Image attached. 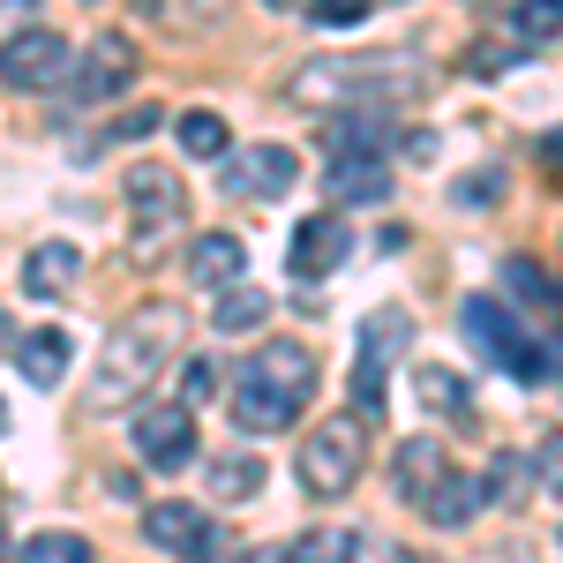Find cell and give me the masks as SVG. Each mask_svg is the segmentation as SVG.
<instances>
[{
  "mask_svg": "<svg viewBox=\"0 0 563 563\" xmlns=\"http://www.w3.org/2000/svg\"><path fill=\"white\" fill-rule=\"evenodd\" d=\"M316 398V353L301 339H271L249 353V368L233 376V429L249 435H278L294 429Z\"/></svg>",
  "mask_w": 563,
  "mask_h": 563,
  "instance_id": "6da1fadb",
  "label": "cell"
},
{
  "mask_svg": "<svg viewBox=\"0 0 563 563\" xmlns=\"http://www.w3.org/2000/svg\"><path fill=\"white\" fill-rule=\"evenodd\" d=\"M429 90V68L413 60V53H346V60H301L294 76H286V98L294 106H361V98H421Z\"/></svg>",
  "mask_w": 563,
  "mask_h": 563,
  "instance_id": "7a4b0ae2",
  "label": "cell"
},
{
  "mask_svg": "<svg viewBox=\"0 0 563 563\" xmlns=\"http://www.w3.org/2000/svg\"><path fill=\"white\" fill-rule=\"evenodd\" d=\"M180 346V308H135L129 323L98 346V384H90V406L106 413V406H129L143 384H158V368L174 361Z\"/></svg>",
  "mask_w": 563,
  "mask_h": 563,
  "instance_id": "3957f363",
  "label": "cell"
},
{
  "mask_svg": "<svg viewBox=\"0 0 563 563\" xmlns=\"http://www.w3.org/2000/svg\"><path fill=\"white\" fill-rule=\"evenodd\" d=\"M459 323H466V339H474V346L488 353L504 376L541 384V368H549V361H541V346H533V331H526V323L496 301V294H466V301H459Z\"/></svg>",
  "mask_w": 563,
  "mask_h": 563,
  "instance_id": "277c9868",
  "label": "cell"
},
{
  "mask_svg": "<svg viewBox=\"0 0 563 563\" xmlns=\"http://www.w3.org/2000/svg\"><path fill=\"white\" fill-rule=\"evenodd\" d=\"M361 459H368L361 421H323V429L301 443V459H294V466H301L308 496H323V504H331V496H346L353 481H361Z\"/></svg>",
  "mask_w": 563,
  "mask_h": 563,
  "instance_id": "5b68a950",
  "label": "cell"
},
{
  "mask_svg": "<svg viewBox=\"0 0 563 563\" xmlns=\"http://www.w3.org/2000/svg\"><path fill=\"white\" fill-rule=\"evenodd\" d=\"M294 180H301V158L286 143H249V151H225L218 158V188L241 196V203H278Z\"/></svg>",
  "mask_w": 563,
  "mask_h": 563,
  "instance_id": "8992f818",
  "label": "cell"
},
{
  "mask_svg": "<svg viewBox=\"0 0 563 563\" xmlns=\"http://www.w3.org/2000/svg\"><path fill=\"white\" fill-rule=\"evenodd\" d=\"M406 346H413V316H406V308H376V316L361 323V368H353V398H361L368 413L384 406V368H390Z\"/></svg>",
  "mask_w": 563,
  "mask_h": 563,
  "instance_id": "52a82bcc",
  "label": "cell"
},
{
  "mask_svg": "<svg viewBox=\"0 0 563 563\" xmlns=\"http://www.w3.org/2000/svg\"><path fill=\"white\" fill-rule=\"evenodd\" d=\"M135 451H143V466H158V474L196 466V413H188L180 398L143 406V413H135Z\"/></svg>",
  "mask_w": 563,
  "mask_h": 563,
  "instance_id": "ba28073f",
  "label": "cell"
},
{
  "mask_svg": "<svg viewBox=\"0 0 563 563\" xmlns=\"http://www.w3.org/2000/svg\"><path fill=\"white\" fill-rule=\"evenodd\" d=\"M60 68H68V38H60V31H45V23L15 31V38H0V84L53 90V84H60Z\"/></svg>",
  "mask_w": 563,
  "mask_h": 563,
  "instance_id": "9c48e42d",
  "label": "cell"
},
{
  "mask_svg": "<svg viewBox=\"0 0 563 563\" xmlns=\"http://www.w3.org/2000/svg\"><path fill=\"white\" fill-rule=\"evenodd\" d=\"M143 533L180 563H218V526L196 511V504H151L143 511Z\"/></svg>",
  "mask_w": 563,
  "mask_h": 563,
  "instance_id": "30bf717a",
  "label": "cell"
},
{
  "mask_svg": "<svg viewBox=\"0 0 563 563\" xmlns=\"http://www.w3.org/2000/svg\"><path fill=\"white\" fill-rule=\"evenodd\" d=\"M353 256V233H346V211H316L294 225V249H286V263H294V278H331L339 263Z\"/></svg>",
  "mask_w": 563,
  "mask_h": 563,
  "instance_id": "8fae6325",
  "label": "cell"
},
{
  "mask_svg": "<svg viewBox=\"0 0 563 563\" xmlns=\"http://www.w3.org/2000/svg\"><path fill=\"white\" fill-rule=\"evenodd\" d=\"M180 211H188V196H180L174 166H129V218H135L143 241L166 233V225H180Z\"/></svg>",
  "mask_w": 563,
  "mask_h": 563,
  "instance_id": "7c38bea8",
  "label": "cell"
},
{
  "mask_svg": "<svg viewBox=\"0 0 563 563\" xmlns=\"http://www.w3.org/2000/svg\"><path fill=\"white\" fill-rule=\"evenodd\" d=\"M129 84H135V45L121 38V31L90 38L84 68H76V98H84V106H98V98H121Z\"/></svg>",
  "mask_w": 563,
  "mask_h": 563,
  "instance_id": "4fadbf2b",
  "label": "cell"
},
{
  "mask_svg": "<svg viewBox=\"0 0 563 563\" xmlns=\"http://www.w3.org/2000/svg\"><path fill=\"white\" fill-rule=\"evenodd\" d=\"M76 286H84V256H76L68 241H45V249H31V263H23V294L60 301V294H76Z\"/></svg>",
  "mask_w": 563,
  "mask_h": 563,
  "instance_id": "5bb4252c",
  "label": "cell"
},
{
  "mask_svg": "<svg viewBox=\"0 0 563 563\" xmlns=\"http://www.w3.org/2000/svg\"><path fill=\"white\" fill-rule=\"evenodd\" d=\"M443 474H451V459H443L435 435H406V443H398V496H406L413 511L435 496V481H443Z\"/></svg>",
  "mask_w": 563,
  "mask_h": 563,
  "instance_id": "9a60e30c",
  "label": "cell"
},
{
  "mask_svg": "<svg viewBox=\"0 0 563 563\" xmlns=\"http://www.w3.org/2000/svg\"><path fill=\"white\" fill-rule=\"evenodd\" d=\"M331 203L346 211V203H390V166L384 158H331Z\"/></svg>",
  "mask_w": 563,
  "mask_h": 563,
  "instance_id": "2e32d148",
  "label": "cell"
},
{
  "mask_svg": "<svg viewBox=\"0 0 563 563\" xmlns=\"http://www.w3.org/2000/svg\"><path fill=\"white\" fill-rule=\"evenodd\" d=\"M241 263H249V249H241V233H203L196 249H188V278L196 286H241Z\"/></svg>",
  "mask_w": 563,
  "mask_h": 563,
  "instance_id": "e0dca14e",
  "label": "cell"
},
{
  "mask_svg": "<svg viewBox=\"0 0 563 563\" xmlns=\"http://www.w3.org/2000/svg\"><path fill=\"white\" fill-rule=\"evenodd\" d=\"M15 368L31 376V384H60L68 376V331H53V323H38L31 339H15Z\"/></svg>",
  "mask_w": 563,
  "mask_h": 563,
  "instance_id": "ac0fdd59",
  "label": "cell"
},
{
  "mask_svg": "<svg viewBox=\"0 0 563 563\" xmlns=\"http://www.w3.org/2000/svg\"><path fill=\"white\" fill-rule=\"evenodd\" d=\"M384 135H390V113H339L331 121V158H384Z\"/></svg>",
  "mask_w": 563,
  "mask_h": 563,
  "instance_id": "d6986e66",
  "label": "cell"
},
{
  "mask_svg": "<svg viewBox=\"0 0 563 563\" xmlns=\"http://www.w3.org/2000/svg\"><path fill=\"white\" fill-rule=\"evenodd\" d=\"M474 511H481V481H474V474H459V466L435 481V496L421 504V519H429V526H466Z\"/></svg>",
  "mask_w": 563,
  "mask_h": 563,
  "instance_id": "ffe728a7",
  "label": "cell"
},
{
  "mask_svg": "<svg viewBox=\"0 0 563 563\" xmlns=\"http://www.w3.org/2000/svg\"><path fill=\"white\" fill-rule=\"evenodd\" d=\"M353 526H308L301 541H286V563H353Z\"/></svg>",
  "mask_w": 563,
  "mask_h": 563,
  "instance_id": "44dd1931",
  "label": "cell"
},
{
  "mask_svg": "<svg viewBox=\"0 0 563 563\" xmlns=\"http://www.w3.org/2000/svg\"><path fill=\"white\" fill-rule=\"evenodd\" d=\"M174 135H180V151H188V158H225V151H233V135H225V121H218L211 106L180 113V121H174Z\"/></svg>",
  "mask_w": 563,
  "mask_h": 563,
  "instance_id": "7402d4cb",
  "label": "cell"
},
{
  "mask_svg": "<svg viewBox=\"0 0 563 563\" xmlns=\"http://www.w3.org/2000/svg\"><path fill=\"white\" fill-rule=\"evenodd\" d=\"M263 316H271V294L263 286H218V331H256Z\"/></svg>",
  "mask_w": 563,
  "mask_h": 563,
  "instance_id": "603a6c76",
  "label": "cell"
},
{
  "mask_svg": "<svg viewBox=\"0 0 563 563\" xmlns=\"http://www.w3.org/2000/svg\"><path fill=\"white\" fill-rule=\"evenodd\" d=\"M263 488V459H218L211 466V496L218 504H249Z\"/></svg>",
  "mask_w": 563,
  "mask_h": 563,
  "instance_id": "cb8c5ba5",
  "label": "cell"
},
{
  "mask_svg": "<svg viewBox=\"0 0 563 563\" xmlns=\"http://www.w3.org/2000/svg\"><path fill=\"white\" fill-rule=\"evenodd\" d=\"M511 31H519V45H549L563 31V0H519L511 8Z\"/></svg>",
  "mask_w": 563,
  "mask_h": 563,
  "instance_id": "d4e9b609",
  "label": "cell"
},
{
  "mask_svg": "<svg viewBox=\"0 0 563 563\" xmlns=\"http://www.w3.org/2000/svg\"><path fill=\"white\" fill-rule=\"evenodd\" d=\"M23 563H98L84 533H31L23 541Z\"/></svg>",
  "mask_w": 563,
  "mask_h": 563,
  "instance_id": "484cf974",
  "label": "cell"
},
{
  "mask_svg": "<svg viewBox=\"0 0 563 563\" xmlns=\"http://www.w3.org/2000/svg\"><path fill=\"white\" fill-rule=\"evenodd\" d=\"M519 488H526V466L511 459V451H504V459H496V466L481 474V504H511Z\"/></svg>",
  "mask_w": 563,
  "mask_h": 563,
  "instance_id": "4316f807",
  "label": "cell"
},
{
  "mask_svg": "<svg viewBox=\"0 0 563 563\" xmlns=\"http://www.w3.org/2000/svg\"><path fill=\"white\" fill-rule=\"evenodd\" d=\"M413 384H421V398H429L435 413H451V406H459V413H466V384H459V376H451V368H421V376H413Z\"/></svg>",
  "mask_w": 563,
  "mask_h": 563,
  "instance_id": "83f0119b",
  "label": "cell"
},
{
  "mask_svg": "<svg viewBox=\"0 0 563 563\" xmlns=\"http://www.w3.org/2000/svg\"><path fill=\"white\" fill-rule=\"evenodd\" d=\"M368 15V0H308V23H323V31H339V23H361Z\"/></svg>",
  "mask_w": 563,
  "mask_h": 563,
  "instance_id": "f1b7e54d",
  "label": "cell"
},
{
  "mask_svg": "<svg viewBox=\"0 0 563 563\" xmlns=\"http://www.w3.org/2000/svg\"><path fill=\"white\" fill-rule=\"evenodd\" d=\"M211 390H218V368H211V361H188V368H180V406H203Z\"/></svg>",
  "mask_w": 563,
  "mask_h": 563,
  "instance_id": "f546056e",
  "label": "cell"
},
{
  "mask_svg": "<svg viewBox=\"0 0 563 563\" xmlns=\"http://www.w3.org/2000/svg\"><path fill=\"white\" fill-rule=\"evenodd\" d=\"M504 286H511V294H526V301H549V294H556L533 263H504Z\"/></svg>",
  "mask_w": 563,
  "mask_h": 563,
  "instance_id": "4dcf8cb0",
  "label": "cell"
},
{
  "mask_svg": "<svg viewBox=\"0 0 563 563\" xmlns=\"http://www.w3.org/2000/svg\"><path fill=\"white\" fill-rule=\"evenodd\" d=\"M353 563H421V556L398 549V541H368V533H361V541H353Z\"/></svg>",
  "mask_w": 563,
  "mask_h": 563,
  "instance_id": "1f68e13d",
  "label": "cell"
},
{
  "mask_svg": "<svg viewBox=\"0 0 563 563\" xmlns=\"http://www.w3.org/2000/svg\"><path fill=\"white\" fill-rule=\"evenodd\" d=\"M496 188H504L496 174H474V180H459V203H466V211H481V203H488Z\"/></svg>",
  "mask_w": 563,
  "mask_h": 563,
  "instance_id": "d6a6232c",
  "label": "cell"
},
{
  "mask_svg": "<svg viewBox=\"0 0 563 563\" xmlns=\"http://www.w3.org/2000/svg\"><path fill=\"white\" fill-rule=\"evenodd\" d=\"M541 481L563 496V435H549V443H541Z\"/></svg>",
  "mask_w": 563,
  "mask_h": 563,
  "instance_id": "836d02e7",
  "label": "cell"
},
{
  "mask_svg": "<svg viewBox=\"0 0 563 563\" xmlns=\"http://www.w3.org/2000/svg\"><path fill=\"white\" fill-rule=\"evenodd\" d=\"M241 563H286V549H249Z\"/></svg>",
  "mask_w": 563,
  "mask_h": 563,
  "instance_id": "e575fe53",
  "label": "cell"
},
{
  "mask_svg": "<svg viewBox=\"0 0 563 563\" xmlns=\"http://www.w3.org/2000/svg\"><path fill=\"white\" fill-rule=\"evenodd\" d=\"M263 8H301V0H263Z\"/></svg>",
  "mask_w": 563,
  "mask_h": 563,
  "instance_id": "d590c367",
  "label": "cell"
},
{
  "mask_svg": "<svg viewBox=\"0 0 563 563\" xmlns=\"http://www.w3.org/2000/svg\"><path fill=\"white\" fill-rule=\"evenodd\" d=\"M0 429H8V406H0Z\"/></svg>",
  "mask_w": 563,
  "mask_h": 563,
  "instance_id": "8d00e7d4",
  "label": "cell"
}]
</instances>
